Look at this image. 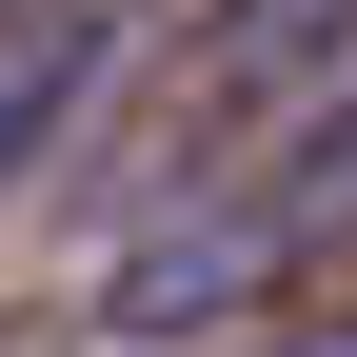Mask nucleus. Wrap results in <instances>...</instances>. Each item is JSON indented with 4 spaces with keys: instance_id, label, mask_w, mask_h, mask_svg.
Wrapping results in <instances>:
<instances>
[{
    "instance_id": "nucleus-2",
    "label": "nucleus",
    "mask_w": 357,
    "mask_h": 357,
    "mask_svg": "<svg viewBox=\"0 0 357 357\" xmlns=\"http://www.w3.org/2000/svg\"><path fill=\"white\" fill-rule=\"evenodd\" d=\"M139 20H100V0H0V199H20L40 159H60V119L100 100V60Z\"/></svg>"
},
{
    "instance_id": "nucleus-4",
    "label": "nucleus",
    "mask_w": 357,
    "mask_h": 357,
    "mask_svg": "<svg viewBox=\"0 0 357 357\" xmlns=\"http://www.w3.org/2000/svg\"><path fill=\"white\" fill-rule=\"evenodd\" d=\"M278 238H298V258H337V238H357V100L278 159Z\"/></svg>"
},
{
    "instance_id": "nucleus-5",
    "label": "nucleus",
    "mask_w": 357,
    "mask_h": 357,
    "mask_svg": "<svg viewBox=\"0 0 357 357\" xmlns=\"http://www.w3.org/2000/svg\"><path fill=\"white\" fill-rule=\"evenodd\" d=\"M238 357H357V298H337V318H258Z\"/></svg>"
},
{
    "instance_id": "nucleus-1",
    "label": "nucleus",
    "mask_w": 357,
    "mask_h": 357,
    "mask_svg": "<svg viewBox=\"0 0 357 357\" xmlns=\"http://www.w3.org/2000/svg\"><path fill=\"white\" fill-rule=\"evenodd\" d=\"M278 278H298L278 199H178V218H139V238L100 258V318H119V337H238Z\"/></svg>"
},
{
    "instance_id": "nucleus-3",
    "label": "nucleus",
    "mask_w": 357,
    "mask_h": 357,
    "mask_svg": "<svg viewBox=\"0 0 357 357\" xmlns=\"http://www.w3.org/2000/svg\"><path fill=\"white\" fill-rule=\"evenodd\" d=\"M357 60V0H199V79H218V100H318V79Z\"/></svg>"
}]
</instances>
